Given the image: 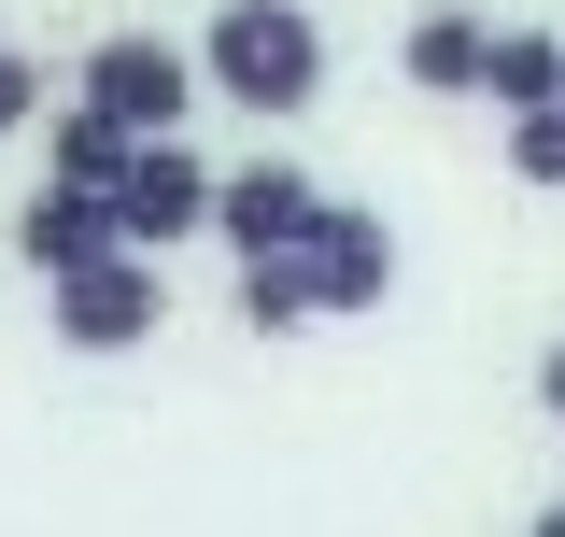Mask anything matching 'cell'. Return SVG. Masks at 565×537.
I'll list each match as a JSON object with an SVG mask.
<instances>
[{
    "label": "cell",
    "instance_id": "cell-11",
    "mask_svg": "<svg viewBox=\"0 0 565 537\" xmlns=\"http://www.w3.org/2000/svg\"><path fill=\"white\" fill-rule=\"evenodd\" d=\"M241 326H255V339L326 326V312H311V283H297V255H255V268H241Z\"/></svg>",
    "mask_w": 565,
    "mask_h": 537
},
{
    "label": "cell",
    "instance_id": "cell-15",
    "mask_svg": "<svg viewBox=\"0 0 565 537\" xmlns=\"http://www.w3.org/2000/svg\"><path fill=\"white\" fill-rule=\"evenodd\" d=\"M523 537H565V495H552V509H537V524H523Z\"/></svg>",
    "mask_w": 565,
    "mask_h": 537
},
{
    "label": "cell",
    "instance_id": "cell-10",
    "mask_svg": "<svg viewBox=\"0 0 565 537\" xmlns=\"http://www.w3.org/2000/svg\"><path fill=\"white\" fill-rule=\"evenodd\" d=\"M114 170H128V128H99L85 99H57V114H43V185H85V199H99Z\"/></svg>",
    "mask_w": 565,
    "mask_h": 537
},
{
    "label": "cell",
    "instance_id": "cell-8",
    "mask_svg": "<svg viewBox=\"0 0 565 537\" xmlns=\"http://www.w3.org/2000/svg\"><path fill=\"white\" fill-rule=\"evenodd\" d=\"M14 255L57 283V268H99V255H128V241H114V212L85 199V185H29L14 199Z\"/></svg>",
    "mask_w": 565,
    "mask_h": 537
},
{
    "label": "cell",
    "instance_id": "cell-3",
    "mask_svg": "<svg viewBox=\"0 0 565 537\" xmlns=\"http://www.w3.org/2000/svg\"><path fill=\"white\" fill-rule=\"evenodd\" d=\"M212 185H226V170L170 128V141H128V170L99 185V212H114L128 255H170V241H212Z\"/></svg>",
    "mask_w": 565,
    "mask_h": 537
},
{
    "label": "cell",
    "instance_id": "cell-14",
    "mask_svg": "<svg viewBox=\"0 0 565 537\" xmlns=\"http://www.w3.org/2000/svg\"><path fill=\"white\" fill-rule=\"evenodd\" d=\"M537 410H552V424H565V339H552V354H537Z\"/></svg>",
    "mask_w": 565,
    "mask_h": 537
},
{
    "label": "cell",
    "instance_id": "cell-9",
    "mask_svg": "<svg viewBox=\"0 0 565 537\" xmlns=\"http://www.w3.org/2000/svg\"><path fill=\"white\" fill-rule=\"evenodd\" d=\"M494 114H552L565 99V29H494Z\"/></svg>",
    "mask_w": 565,
    "mask_h": 537
},
{
    "label": "cell",
    "instance_id": "cell-4",
    "mask_svg": "<svg viewBox=\"0 0 565 537\" xmlns=\"http://www.w3.org/2000/svg\"><path fill=\"white\" fill-rule=\"evenodd\" d=\"M43 326H57V354H141V339L170 326V268L156 255L57 268V283H43Z\"/></svg>",
    "mask_w": 565,
    "mask_h": 537
},
{
    "label": "cell",
    "instance_id": "cell-5",
    "mask_svg": "<svg viewBox=\"0 0 565 537\" xmlns=\"http://www.w3.org/2000/svg\"><path fill=\"white\" fill-rule=\"evenodd\" d=\"M311 227H326V185H311L297 156H241V170L212 185V241H226L241 268H255V255H297Z\"/></svg>",
    "mask_w": 565,
    "mask_h": 537
},
{
    "label": "cell",
    "instance_id": "cell-6",
    "mask_svg": "<svg viewBox=\"0 0 565 537\" xmlns=\"http://www.w3.org/2000/svg\"><path fill=\"white\" fill-rule=\"evenodd\" d=\"M297 283H311V312H326V326L382 312V297H396V227H382L367 199H326V227L297 241Z\"/></svg>",
    "mask_w": 565,
    "mask_h": 537
},
{
    "label": "cell",
    "instance_id": "cell-12",
    "mask_svg": "<svg viewBox=\"0 0 565 537\" xmlns=\"http://www.w3.org/2000/svg\"><path fill=\"white\" fill-rule=\"evenodd\" d=\"M509 185L565 199V99H552V114H509Z\"/></svg>",
    "mask_w": 565,
    "mask_h": 537
},
{
    "label": "cell",
    "instance_id": "cell-1",
    "mask_svg": "<svg viewBox=\"0 0 565 537\" xmlns=\"http://www.w3.org/2000/svg\"><path fill=\"white\" fill-rule=\"evenodd\" d=\"M199 85L226 114H269V128L311 114V99H326V14H311V0H212Z\"/></svg>",
    "mask_w": 565,
    "mask_h": 537
},
{
    "label": "cell",
    "instance_id": "cell-13",
    "mask_svg": "<svg viewBox=\"0 0 565 537\" xmlns=\"http://www.w3.org/2000/svg\"><path fill=\"white\" fill-rule=\"evenodd\" d=\"M43 114H57V99H43V57H29V43H0V141L43 128Z\"/></svg>",
    "mask_w": 565,
    "mask_h": 537
},
{
    "label": "cell",
    "instance_id": "cell-2",
    "mask_svg": "<svg viewBox=\"0 0 565 537\" xmlns=\"http://www.w3.org/2000/svg\"><path fill=\"white\" fill-rule=\"evenodd\" d=\"M71 99L99 114V128L128 141H170L199 114V43H156V29H99L85 57H71Z\"/></svg>",
    "mask_w": 565,
    "mask_h": 537
},
{
    "label": "cell",
    "instance_id": "cell-7",
    "mask_svg": "<svg viewBox=\"0 0 565 537\" xmlns=\"http://www.w3.org/2000/svg\"><path fill=\"white\" fill-rule=\"evenodd\" d=\"M396 71H411L424 99H481L494 85V14L481 0H424L411 29H396Z\"/></svg>",
    "mask_w": 565,
    "mask_h": 537
}]
</instances>
